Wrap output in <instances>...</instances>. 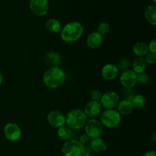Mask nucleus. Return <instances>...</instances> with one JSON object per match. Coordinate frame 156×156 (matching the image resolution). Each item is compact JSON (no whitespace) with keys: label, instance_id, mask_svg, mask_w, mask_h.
Wrapping results in <instances>:
<instances>
[{"label":"nucleus","instance_id":"f257e3e1","mask_svg":"<svg viewBox=\"0 0 156 156\" xmlns=\"http://www.w3.org/2000/svg\"><path fill=\"white\" fill-rule=\"evenodd\" d=\"M66 73L59 66L50 67L43 76V82L49 88H57L64 83Z\"/></svg>","mask_w":156,"mask_h":156},{"label":"nucleus","instance_id":"f03ea898","mask_svg":"<svg viewBox=\"0 0 156 156\" xmlns=\"http://www.w3.org/2000/svg\"><path fill=\"white\" fill-rule=\"evenodd\" d=\"M84 27L80 22L73 21L67 23L60 30L61 39L66 43H74L82 37Z\"/></svg>","mask_w":156,"mask_h":156},{"label":"nucleus","instance_id":"7ed1b4c3","mask_svg":"<svg viewBox=\"0 0 156 156\" xmlns=\"http://www.w3.org/2000/svg\"><path fill=\"white\" fill-rule=\"evenodd\" d=\"M88 117L83 110L73 109L66 115V124L72 129H81L85 126Z\"/></svg>","mask_w":156,"mask_h":156},{"label":"nucleus","instance_id":"20e7f679","mask_svg":"<svg viewBox=\"0 0 156 156\" xmlns=\"http://www.w3.org/2000/svg\"><path fill=\"white\" fill-rule=\"evenodd\" d=\"M86 152L85 145L77 140H67L62 147L63 156H84Z\"/></svg>","mask_w":156,"mask_h":156},{"label":"nucleus","instance_id":"39448f33","mask_svg":"<svg viewBox=\"0 0 156 156\" xmlns=\"http://www.w3.org/2000/svg\"><path fill=\"white\" fill-rule=\"evenodd\" d=\"M100 122L103 126L113 129L118 126L121 122V115L115 109H107L101 113Z\"/></svg>","mask_w":156,"mask_h":156},{"label":"nucleus","instance_id":"423d86ee","mask_svg":"<svg viewBox=\"0 0 156 156\" xmlns=\"http://www.w3.org/2000/svg\"><path fill=\"white\" fill-rule=\"evenodd\" d=\"M85 133L91 140L101 138L104 131V126L98 120L91 118L87 120L85 125Z\"/></svg>","mask_w":156,"mask_h":156},{"label":"nucleus","instance_id":"0eeeda50","mask_svg":"<svg viewBox=\"0 0 156 156\" xmlns=\"http://www.w3.org/2000/svg\"><path fill=\"white\" fill-rule=\"evenodd\" d=\"M120 102V96L115 91H108L102 94L100 104L105 109H114Z\"/></svg>","mask_w":156,"mask_h":156},{"label":"nucleus","instance_id":"6e6552de","mask_svg":"<svg viewBox=\"0 0 156 156\" xmlns=\"http://www.w3.org/2000/svg\"><path fill=\"white\" fill-rule=\"evenodd\" d=\"M4 136L9 141L16 142L21 138V129L17 123H8L3 129Z\"/></svg>","mask_w":156,"mask_h":156},{"label":"nucleus","instance_id":"1a4fd4ad","mask_svg":"<svg viewBox=\"0 0 156 156\" xmlns=\"http://www.w3.org/2000/svg\"><path fill=\"white\" fill-rule=\"evenodd\" d=\"M47 122L53 127L59 128L66 124V115L60 111H51L47 117Z\"/></svg>","mask_w":156,"mask_h":156},{"label":"nucleus","instance_id":"9d476101","mask_svg":"<svg viewBox=\"0 0 156 156\" xmlns=\"http://www.w3.org/2000/svg\"><path fill=\"white\" fill-rule=\"evenodd\" d=\"M30 9L37 16H44L49 11L48 0H30Z\"/></svg>","mask_w":156,"mask_h":156},{"label":"nucleus","instance_id":"9b49d317","mask_svg":"<svg viewBox=\"0 0 156 156\" xmlns=\"http://www.w3.org/2000/svg\"><path fill=\"white\" fill-rule=\"evenodd\" d=\"M120 82L124 88H133L137 84L136 74L132 69H126L121 73Z\"/></svg>","mask_w":156,"mask_h":156},{"label":"nucleus","instance_id":"f8f14e48","mask_svg":"<svg viewBox=\"0 0 156 156\" xmlns=\"http://www.w3.org/2000/svg\"><path fill=\"white\" fill-rule=\"evenodd\" d=\"M102 107L100 102L91 100L85 104L83 110L84 113L87 116V117H91V118H94V117L100 115Z\"/></svg>","mask_w":156,"mask_h":156},{"label":"nucleus","instance_id":"ddd939ff","mask_svg":"<svg viewBox=\"0 0 156 156\" xmlns=\"http://www.w3.org/2000/svg\"><path fill=\"white\" fill-rule=\"evenodd\" d=\"M119 74L117 66L112 63L105 64L101 69V76L104 79L108 81L114 80Z\"/></svg>","mask_w":156,"mask_h":156},{"label":"nucleus","instance_id":"4468645a","mask_svg":"<svg viewBox=\"0 0 156 156\" xmlns=\"http://www.w3.org/2000/svg\"><path fill=\"white\" fill-rule=\"evenodd\" d=\"M103 43V36L101 35L98 32L93 31L87 36L86 45L88 48L95 50L100 47Z\"/></svg>","mask_w":156,"mask_h":156},{"label":"nucleus","instance_id":"2eb2a0df","mask_svg":"<svg viewBox=\"0 0 156 156\" xmlns=\"http://www.w3.org/2000/svg\"><path fill=\"white\" fill-rule=\"evenodd\" d=\"M117 111L120 113V115H129L133 111L134 108L132 102L128 100L120 101L117 106Z\"/></svg>","mask_w":156,"mask_h":156},{"label":"nucleus","instance_id":"dca6fc26","mask_svg":"<svg viewBox=\"0 0 156 156\" xmlns=\"http://www.w3.org/2000/svg\"><path fill=\"white\" fill-rule=\"evenodd\" d=\"M61 56L59 53L55 51H50L46 53L45 62L50 67L59 66L61 64Z\"/></svg>","mask_w":156,"mask_h":156},{"label":"nucleus","instance_id":"f3484780","mask_svg":"<svg viewBox=\"0 0 156 156\" xmlns=\"http://www.w3.org/2000/svg\"><path fill=\"white\" fill-rule=\"evenodd\" d=\"M133 52L137 57L144 58V56L149 53L148 44L142 41L136 42L133 47Z\"/></svg>","mask_w":156,"mask_h":156},{"label":"nucleus","instance_id":"a211bd4d","mask_svg":"<svg viewBox=\"0 0 156 156\" xmlns=\"http://www.w3.org/2000/svg\"><path fill=\"white\" fill-rule=\"evenodd\" d=\"M90 146H91V149L97 153H102L105 152L108 148L107 143L101 138H97L91 140Z\"/></svg>","mask_w":156,"mask_h":156},{"label":"nucleus","instance_id":"6ab92c4d","mask_svg":"<svg viewBox=\"0 0 156 156\" xmlns=\"http://www.w3.org/2000/svg\"><path fill=\"white\" fill-rule=\"evenodd\" d=\"M132 66L133 71L136 74H139V73L145 72V70L147 68V64H146L144 58L136 57L134 59L133 62Z\"/></svg>","mask_w":156,"mask_h":156},{"label":"nucleus","instance_id":"aec40b11","mask_svg":"<svg viewBox=\"0 0 156 156\" xmlns=\"http://www.w3.org/2000/svg\"><path fill=\"white\" fill-rule=\"evenodd\" d=\"M46 27H47L48 31L53 34L59 33V32H60L61 29H62L60 21L59 20L56 19V18H50L46 22Z\"/></svg>","mask_w":156,"mask_h":156},{"label":"nucleus","instance_id":"412c9836","mask_svg":"<svg viewBox=\"0 0 156 156\" xmlns=\"http://www.w3.org/2000/svg\"><path fill=\"white\" fill-rule=\"evenodd\" d=\"M145 18L152 25H156V6L155 5H149L145 11Z\"/></svg>","mask_w":156,"mask_h":156},{"label":"nucleus","instance_id":"4be33fe9","mask_svg":"<svg viewBox=\"0 0 156 156\" xmlns=\"http://www.w3.org/2000/svg\"><path fill=\"white\" fill-rule=\"evenodd\" d=\"M73 133V129H70L67 125H63L57 128V136L62 140H68L71 137Z\"/></svg>","mask_w":156,"mask_h":156},{"label":"nucleus","instance_id":"5701e85b","mask_svg":"<svg viewBox=\"0 0 156 156\" xmlns=\"http://www.w3.org/2000/svg\"><path fill=\"white\" fill-rule=\"evenodd\" d=\"M131 102H132L134 108L140 109V108H143V107H145L146 104V99L145 96L143 95V94H136L133 98Z\"/></svg>","mask_w":156,"mask_h":156},{"label":"nucleus","instance_id":"b1692460","mask_svg":"<svg viewBox=\"0 0 156 156\" xmlns=\"http://www.w3.org/2000/svg\"><path fill=\"white\" fill-rule=\"evenodd\" d=\"M110 30H111V26L108 22H101L98 26L97 32H98L102 36L108 34Z\"/></svg>","mask_w":156,"mask_h":156},{"label":"nucleus","instance_id":"393cba45","mask_svg":"<svg viewBox=\"0 0 156 156\" xmlns=\"http://www.w3.org/2000/svg\"><path fill=\"white\" fill-rule=\"evenodd\" d=\"M136 92L133 91V88H124V90L122 92V98L123 100H128L130 101L133 99V98L136 95Z\"/></svg>","mask_w":156,"mask_h":156},{"label":"nucleus","instance_id":"a878e982","mask_svg":"<svg viewBox=\"0 0 156 156\" xmlns=\"http://www.w3.org/2000/svg\"><path fill=\"white\" fill-rule=\"evenodd\" d=\"M103 93L98 89H94L90 92V98H91V101H95L100 102L101 96Z\"/></svg>","mask_w":156,"mask_h":156},{"label":"nucleus","instance_id":"bb28decb","mask_svg":"<svg viewBox=\"0 0 156 156\" xmlns=\"http://www.w3.org/2000/svg\"><path fill=\"white\" fill-rule=\"evenodd\" d=\"M149 75H148L146 72H143V73L136 74L137 82H140V83L141 84L147 83L148 81H149Z\"/></svg>","mask_w":156,"mask_h":156},{"label":"nucleus","instance_id":"cd10ccee","mask_svg":"<svg viewBox=\"0 0 156 156\" xmlns=\"http://www.w3.org/2000/svg\"><path fill=\"white\" fill-rule=\"evenodd\" d=\"M129 62L127 59H125V58H123V59H120V60L118 62V64H117V67L118 68V69H123V70H126V69L129 67Z\"/></svg>","mask_w":156,"mask_h":156},{"label":"nucleus","instance_id":"c85d7f7f","mask_svg":"<svg viewBox=\"0 0 156 156\" xmlns=\"http://www.w3.org/2000/svg\"><path fill=\"white\" fill-rule=\"evenodd\" d=\"M144 59L146 61V64H149V65H152V64L155 63L156 60V55L152 54L151 53H148L146 56H144Z\"/></svg>","mask_w":156,"mask_h":156},{"label":"nucleus","instance_id":"c756f323","mask_svg":"<svg viewBox=\"0 0 156 156\" xmlns=\"http://www.w3.org/2000/svg\"><path fill=\"white\" fill-rule=\"evenodd\" d=\"M148 48H149V53L152 54L156 55V39L152 40L149 44H148Z\"/></svg>","mask_w":156,"mask_h":156},{"label":"nucleus","instance_id":"7c9ffc66","mask_svg":"<svg viewBox=\"0 0 156 156\" xmlns=\"http://www.w3.org/2000/svg\"><path fill=\"white\" fill-rule=\"evenodd\" d=\"M89 139L90 138L88 136H87L86 133H84L81 136L80 138H79V141L81 143H82L83 145H85V143H87L88 141H89Z\"/></svg>","mask_w":156,"mask_h":156},{"label":"nucleus","instance_id":"2f4dec72","mask_svg":"<svg viewBox=\"0 0 156 156\" xmlns=\"http://www.w3.org/2000/svg\"><path fill=\"white\" fill-rule=\"evenodd\" d=\"M143 156H156V152L155 150L147 151V152L143 154Z\"/></svg>","mask_w":156,"mask_h":156},{"label":"nucleus","instance_id":"473e14b6","mask_svg":"<svg viewBox=\"0 0 156 156\" xmlns=\"http://www.w3.org/2000/svg\"><path fill=\"white\" fill-rule=\"evenodd\" d=\"M2 82H3V76H2V74L1 73V72H0V85H2Z\"/></svg>","mask_w":156,"mask_h":156},{"label":"nucleus","instance_id":"72a5a7b5","mask_svg":"<svg viewBox=\"0 0 156 156\" xmlns=\"http://www.w3.org/2000/svg\"><path fill=\"white\" fill-rule=\"evenodd\" d=\"M152 2H153L154 4H155V3H156V0H152Z\"/></svg>","mask_w":156,"mask_h":156},{"label":"nucleus","instance_id":"f704fd0d","mask_svg":"<svg viewBox=\"0 0 156 156\" xmlns=\"http://www.w3.org/2000/svg\"><path fill=\"white\" fill-rule=\"evenodd\" d=\"M84 156H91V155H88V154H85V155H84Z\"/></svg>","mask_w":156,"mask_h":156}]
</instances>
